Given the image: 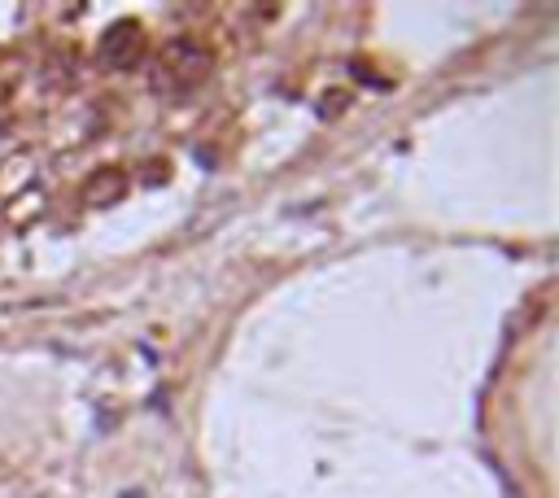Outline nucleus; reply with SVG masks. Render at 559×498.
Masks as SVG:
<instances>
[{
  "label": "nucleus",
  "mask_w": 559,
  "mask_h": 498,
  "mask_svg": "<svg viewBox=\"0 0 559 498\" xmlns=\"http://www.w3.org/2000/svg\"><path fill=\"white\" fill-rule=\"evenodd\" d=\"M140 48H144V35H140V22H131V17L114 22V26L100 35V61H105V66H114V70L135 66Z\"/></svg>",
  "instance_id": "2"
},
{
  "label": "nucleus",
  "mask_w": 559,
  "mask_h": 498,
  "mask_svg": "<svg viewBox=\"0 0 559 498\" xmlns=\"http://www.w3.org/2000/svg\"><path fill=\"white\" fill-rule=\"evenodd\" d=\"M205 70H210V57H205V48L192 44V39H175V44H166L162 57H157V74H175V87L197 83Z\"/></svg>",
  "instance_id": "1"
}]
</instances>
